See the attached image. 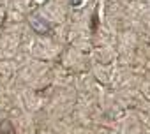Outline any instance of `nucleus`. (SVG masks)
Returning a JSON list of instances; mask_svg holds the SVG:
<instances>
[{"mask_svg": "<svg viewBox=\"0 0 150 134\" xmlns=\"http://www.w3.org/2000/svg\"><path fill=\"white\" fill-rule=\"evenodd\" d=\"M30 23H32V27L35 28V32H39V34L48 32V25H46V21H44V20H41L39 16H34Z\"/></svg>", "mask_w": 150, "mask_h": 134, "instance_id": "obj_1", "label": "nucleus"}, {"mask_svg": "<svg viewBox=\"0 0 150 134\" xmlns=\"http://www.w3.org/2000/svg\"><path fill=\"white\" fill-rule=\"evenodd\" d=\"M81 2H83V0H71V4H72L74 7H80V6H81Z\"/></svg>", "mask_w": 150, "mask_h": 134, "instance_id": "obj_2", "label": "nucleus"}]
</instances>
